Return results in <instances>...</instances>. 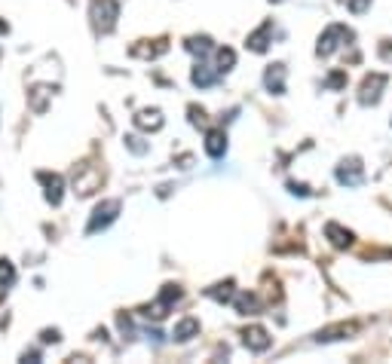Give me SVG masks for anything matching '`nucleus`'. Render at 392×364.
Segmentation results:
<instances>
[{"label":"nucleus","instance_id":"nucleus-2","mask_svg":"<svg viewBox=\"0 0 392 364\" xmlns=\"http://www.w3.org/2000/svg\"><path fill=\"white\" fill-rule=\"evenodd\" d=\"M92 25H96L98 34H108L114 31V22L120 16V4L117 0H92Z\"/></svg>","mask_w":392,"mask_h":364},{"label":"nucleus","instance_id":"nucleus-19","mask_svg":"<svg viewBox=\"0 0 392 364\" xmlns=\"http://www.w3.org/2000/svg\"><path fill=\"white\" fill-rule=\"evenodd\" d=\"M236 310H239L242 315H255V312L260 310V303H258L255 294H239V297H236Z\"/></svg>","mask_w":392,"mask_h":364},{"label":"nucleus","instance_id":"nucleus-12","mask_svg":"<svg viewBox=\"0 0 392 364\" xmlns=\"http://www.w3.org/2000/svg\"><path fill=\"white\" fill-rule=\"evenodd\" d=\"M135 126L144 129V132H160V129H163V114H160L156 107H151V110H138V114H135Z\"/></svg>","mask_w":392,"mask_h":364},{"label":"nucleus","instance_id":"nucleus-17","mask_svg":"<svg viewBox=\"0 0 392 364\" xmlns=\"http://www.w3.org/2000/svg\"><path fill=\"white\" fill-rule=\"evenodd\" d=\"M359 328L356 324H338V328H325V331H319V343H328V340H340V337H350V334H356Z\"/></svg>","mask_w":392,"mask_h":364},{"label":"nucleus","instance_id":"nucleus-22","mask_svg":"<svg viewBox=\"0 0 392 364\" xmlns=\"http://www.w3.org/2000/svg\"><path fill=\"white\" fill-rule=\"evenodd\" d=\"M209 297H214V300H221V303H230L233 300V282H224V285L209 288Z\"/></svg>","mask_w":392,"mask_h":364},{"label":"nucleus","instance_id":"nucleus-6","mask_svg":"<svg viewBox=\"0 0 392 364\" xmlns=\"http://www.w3.org/2000/svg\"><path fill=\"white\" fill-rule=\"evenodd\" d=\"M175 300H181V288H178V285H166L163 294H160V300L147 306L144 315H147V319H156V322H160V319H166V312H169V306H172Z\"/></svg>","mask_w":392,"mask_h":364},{"label":"nucleus","instance_id":"nucleus-18","mask_svg":"<svg viewBox=\"0 0 392 364\" xmlns=\"http://www.w3.org/2000/svg\"><path fill=\"white\" fill-rule=\"evenodd\" d=\"M16 282V269L9 260H0V300H4V294H6V288Z\"/></svg>","mask_w":392,"mask_h":364},{"label":"nucleus","instance_id":"nucleus-9","mask_svg":"<svg viewBox=\"0 0 392 364\" xmlns=\"http://www.w3.org/2000/svg\"><path fill=\"white\" fill-rule=\"evenodd\" d=\"M242 340H246V346L251 349V352H267L270 346H273V337L264 331V328H246V334H242Z\"/></svg>","mask_w":392,"mask_h":364},{"label":"nucleus","instance_id":"nucleus-15","mask_svg":"<svg viewBox=\"0 0 392 364\" xmlns=\"http://www.w3.org/2000/svg\"><path fill=\"white\" fill-rule=\"evenodd\" d=\"M200 334V322L196 319H181L178 324H175V331H172V337L178 340V343H184V340H190V337H196Z\"/></svg>","mask_w":392,"mask_h":364},{"label":"nucleus","instance_id":"nucleus-30","mask_svg":"<svg viewBox=\"0 0 392 364\" xmlns=\"http://www.w3.org/2000/svg\"><path fill=\"white\" fill-rule=\"evenodd\" d=\"M59 331H43V343H59Z\"/></svg>","mask_w":392,"mask_h":364},{"label":"nucleus","instance_id":"nucleus-11","mask_svg":"<svg viewBox=\"0 0 392 364\" xmlns=\"http://www.w3.org/2000/svg\"><path fill=\"white\" fill-rule=\"evenodd\" d=\"M205 153H209L212 160H221V156L227 153V135H224V129H212V132L205 135Z\"/></svg>","mask_w":392,"mask_h":364},{"label":"nucleus","instance_id":"nucleus-27","mask_svg":"<svg viewBox=\"0 0 392 364\" xmlns=\"http://www.w3.org/2000/svg\"><path fill=\"white\" fill-rule=\"evenodd\" d=\"M288 190L294 196H310V187H304V184H288Z\"/></svg>","mask_w":392,"mask_h":364},{"label":"nucleus","instance_id":"nucleus-23","mask_svg":"<svg viewBox=\"0 0 392 364\" xmlns=\"http://www.w3.org/2000/svg\"><path fill=\"white\" fill-rule=\"evenodd\" d=\"M169 46L160 43V46H132V55H142V59H154V55H163Z\"/></svg>","mask_w":392,"mask_h":364},{"label":"nucleus","instance_id":"nucleus-26","mask_svg":"<svg viewBox=\"0 0 392 364\" xmlns=\"http://www.w3.org/2000/svg\"><path fill=\"white\" fill-rule=\"evenodd\" d=\"M343 83H347V74H340V71H338V74H331V77H328V86H331V89H340Z\"/></svg>","mask_w":392,"mask_h":364},{"label":"nucleus","instance_id":"nucleus-25","mask_svg":"<svg viewBox=\"0 0 392 364\" xmlns=\"http://www.w3.org/2000/svg\"><path fill=\"white\" fill-rule=\"evenodd\" d=\"M188 114H190V123H193V126H205V110H200V107H190Z\"/></svg>","mask_w":392,"mask_h":364},{"label":"nucleus","instance_id":"nucleus-14","mask_svg":"<svg viewBox=\"0 0 392 364\" xmlns=\"http://www.w3.org/2000/svg\"><path fill=\"white\" fill-rule=\"evenodd\" d=\"M325 236L331 239L334 248H350V245H352V233L343 230L340 223H328V227H325Z\"/></svg>","mask_w":392,"mask_h":364},{"label":"nucleus","instance_id":"nucleus-5","mask_svg":"<svg viewBox=\"0 0 392 364\" xmlns=\"http://www.w3.org/2000/svg\"><path fill=\"white\" fill-rule=\"evenodd\" d=\"M98 184H101V172L96 169V165H80V169L74 172V190H77V196L96 193Z\"/></svg>","mask_w":392,"mask_h":364},{"label":"nucleus","instance_id":"nucleus-4","mask_svg":"<svg viewBox=\"0 0 392 364\" xmlns=\"http://www.w3.org/2000/svg\"><path fill=\"white\" fill-rule=\"evenodd\" d=\"M386 83H389L386 74H368L359 86V105H365V107L377 105L380 95H384V89H386Z\"/></svg>","mask_w":392,"mask_h":364},{"label":"nucleus","instance_id":"nucleus-10","mask_svg":"<svg viewBox=\"0 0 392 364\" xmlns=\"http://www.w3.org/2000/svg\"><path fill=\"white\" fill-rule=\"evenodd\" d=\"M264 86H267V92H273V95H282L285 92V64H270L264 74Z\"/></svg>","mask_w":392,"mask_h":364},{"label":"nucleus","instance_id":"nucleus-3","mask_svg":"<svg viewBox=\"0 0 392 364\" xmlns=\"http://www.w3.org/2000/svg\"><path fill=\"white\" fill-rule=\"evenodd\" d=\"M117 214H120V199H105L101 205H96V211H92V218L86 223V236H96L98 230H108L117 221Z\"/></svg>","mask_w":392,"mask_h":364},{"label":"nucleus","instance_id":"nucleus-7","mask_svg":"<svg viewBox=\"0 0 392 364\" xmlns=\"http://www.w3.org/2000/svg\"><path fill=\"white\" fill-rule=\"evenodd\" d=\"M338 181L343 187H362V181H365V169H362V160H356V156H350V160H343L338 165Z\"/></svg>","mask_w":392,"mask_h":364},{"label":"nucleus","instance_id":"nucleus-8","mask_svg":"<svg viewBox=\"0 0 392 364\" xmlns=\"http://www.w3.org/2000/svg\"><path fill=\"white\" fill-rule=\"evenodd\" d=\"M37 181L46 187V202L50 205H62V196H64V181L62 175H50V172H40Z\"/></svg>","mask_w":392,"mask_h":364},{"label":"nucleus","instance_id":"nucleus-13","mask_svg":"<svg viewBox=\"0 0 392 364\" xmlns=\"http://www.w3.org/2000/svg\"><path fill=\"white\" fill-rule=\"evenodd\" d=\"M270 34H273V22H264L258 28L255 34H248V49L251 52H267V46H270Z\"/></svg>","mask_w":392,"mask_h":364},{"label":"nucleus","instance_id":"nucleus-24","mask_svg":"<svg viewBox=\"0 0 392 364\" xmlns=\"http://www.w3.org/2000/svg\"><path fill=\"white\" fill-rule=\"evenodd\" d=\"M347 6H350V13L362 16V13H365V9L371 6V0H347Z\"/></svg>","mask_w":392,"mask_h":364},{"label":"nucleus","instance_id":"nucleus-16","mask_svg":"<svg viewBox=\"0 0 392 364\" xmlns=\"http://www.w3.org/2000/svg\"><path fill=\"white\" fill-rule=\"evenodd\" d=\"M190 80H193V86H200V89H209L212 83L218 80V74H212V71H209V64H202V61H200V64H196V68H193Z\"/></svg>","mask_w":392,"mask_h":364},{"label":"nucleus","instance_id":"nucleus-28","mask_svg":"<svg viewBox=\"0 0 392 364\" xmlns=\"http://www.w3.org/2000/svg\"><path fill=\"white\" fill-rule=\"evenodd\" d=\"M380 55H384L386 61H392V43H389V40H384V43H380Z\"/></svg>","mask_w":392,"mask_h":364},{"label":"nucleus","instance_id":"nucleus-1","mask_svg":"<svg viewBox=\"0 0 392 364\" xmlns=\"http://www.w3.org/2000/svg\"><path fill=\"white\" fill-rule=\"evenodd\" d=\"M343 43H352V31L347 25H328L319 37V46H316V55H322V59H328V55H334V49Z\"/></svg>","mask_w":392,"mask_h":364},{"label":"nucleus","instance_id":"nucleus-20","mask_svg":"<svg viewBox=\"0 0 392 364\" xmlns=\"http://www.w3.org/2000/svg\"><path fill=\"white\" fill-rule=\"evenodd\" d=\"M188 49L202 59L205 52H212V40H209V37H190V40H188Z\"/></svg>","mask_w":392,"mask_h":364},{"label":"nucleus","instance_id":"nucleus-29","mask_svg":"<svg viewBox=\"0 0 392 364\" xmlns=\"http://www.w3.org/2000/svg\"><path fill=\"white\" fill-rule=\"evenodd\" d=\"M126 144H129V147H132V151H135V153H144V151H147V147H144V144H138V138H126Z\"/></svg>","mask_w":392,"mask_h":364},{"label":"nucleus","instance_id":"nucleus-31","mask_svg":"<svg viewBox=\"0 0 392 364\" xmlns=\"http://www.w3.org/2000/svg\"><path fill=\"white\" fill-rule=\"evenodd\" d=\"M273 4H282V0H273Z\"/></svg>","mask_w":392,"mask_h":364},{"label":"nucleus","instance_id":"nucleus-21","mask_svg":"<svg viewBox=\"0 0 392 364\" xmlns=\"http://www.w3.org/2000/svg\"><path fill=\"white\" fill-rule=\"evenodd\" d=\"M233 64H236V52L230 49V46H224V49H218V71L221 74H227Z\"/></svg>","mask_w":392,"mask_h":364}]
</instances>
